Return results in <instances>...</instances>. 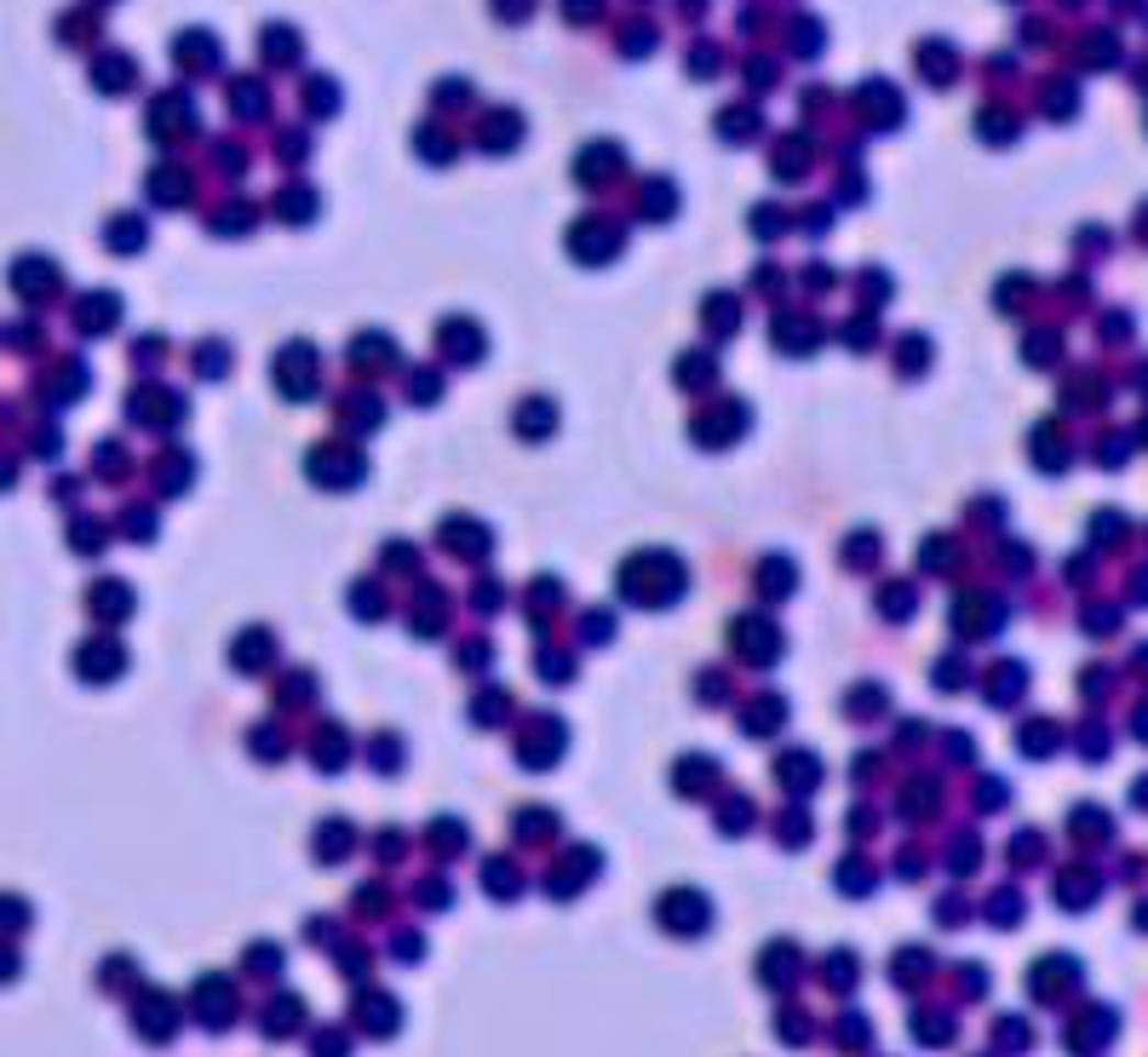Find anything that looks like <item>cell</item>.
<instances>
[{
  "label": "cell",
  "instance_id": "277c9868",
  "mask_svg": "<svg viewBox=\"0 0 1148 1057\" xmlns=\"http://www.w3.org/2000/svg\"><path fill=\"white\" fill-rule=\"evenodd\" d=\"M311 374H316V357L304 345H293L288 357H282V368H276V380H282L288 397H311Z\"/></svg>",
  "mask_w": 1148,
  "mask_h": 1057
},
{
  "label": "cell",
  "instance_id": "5b68a950",
  "mask_svg": "<svg viewBox=\"0 0 1148 1057\" xmlns=\"http://www.w3.org/2000/svg\"><path fill=\"white\" fill-rule=\"evenodd\" d=\"M87 603H92V615H98V621H121L126 610H133V592H126L121 581H98Z\"/></svg>",
  "mask_w": 1148,
  "mask_h": 1057
},
{
  "label": "cell",
  "instance_id": "9c48e42d",
  "mask_svg": "<svg viewBox=\"0 0 1148 1057\" xmlns=\"http://www.w3.org/2000/svg\"><path fill=\"white\" fill-rule=\"evenodd\" d=\"M12 282H18L23 293H41L46 282H53V270H46V265H18V270H12Z\"/></svg>",
  "mask_w": 1148,
  "mask_h": 1057
},
{
  "label": "cell",
  "instance_id": "7a4b0ae2",
  "mask_svg": "<svg viewBox=\"0 0 1148 1057\" xmlns=\"http://www.w3.org/2000/svg\"><path fill=\"white\" fill-rule=\"evenodd\" d=\"M121 667H126V649L110 644V638H92V644L75 649V672H81L87 685H104V678H115Z\"/></svg>",
  "mask_w": 1148,
  "mask_h": 1057
},
{
  "label": "cell",
  "instance_id": "6da1fadb",
  "mask_svg": "<svg viewBox=\"0 0 1148 1057\" xmlns=\"http://www.w3.org/2000/svg\"><path fill=\"white\" fill-rule=\"evenodd\" d=\"M621 592L637 598V603H672L683 592V569H678V558H667V552H644V558H632L621 569Z\"/></svg>",
  "mask_w": 1148,
  "mask_h": 1057
},
{
  "label": "cell",
  "instance_id": "8992f818",
  "mask_svg": "<svg viewBox=\"0 0 1148 1057\" xmlns=\"http://www.w3.org/2000/svg\"><path fill=\"white\" fill-rule=\"evenodd\" d=\"M735 644H742L747 656H776V649H781L776 626H735Z\"/></svg>",
  "mask_w": 1148,
  "mask_h": 1057
},
{
  "label": "cell",
  "instance_id": "3957f363",
  "mask_svg": "<svg viewBox=\"0 0 1148 1057\" xmlns=\"http://www.w3.org/2000/svg\"><path fill=\"white\" fill-rule=\"evenodd\" d=\"M311 466L322 471V483H327V489H345L350 477H363V455H350V448H316Z\"/></svg>",
  "mask_w": 1148,
  "mask_h": 1057
},
{
  "label": "cell",
  "instance_id": "30bf717a",
  "mask_svg": "<svg viewBox=\"0 0 1148 1057\" xmlns=\"http://www.w3.org/2000/svg\"><path fill=\"white\" fill-rule=\"evenodd\" d=\"M110 322H115V305H110V293H104V305H87V311H81V329H87V334L110 329Z\"/></svg>",
  "mask_w": 1148,
  "mask_h": 1057
},
{
  "label": "cell",
  "instance_id": "ba28073f",
  "mask_svg": "<svg viewBox=\"0 0 1148 1057\" xmlns=\"http://www.w3.org/2000/svg\"><path fill=\"white\" fill-rule=\"evenodd\" d=\"M770 587V592H793V564L787 558H770V564H758V592Z\"/></svg>",
  "mask_w": 1148,
  "mask_h": 1057
},
{
  "label": "cell",
  "instance_id": "52a82bcc",
  "mask_svg": "<svg viewBox=\"0 0 1148 1057\" xmlns=\"http://www.w3.org/2000/svg\"><path fill=\"white\" fill-rule=\"evenodd\" d=\"M551 420H557L551 402H523V409H517V432L523 437H540V432H551Z\"/></svg>",
  "mask_w": 1148,
  "mask_h": 1057
}]
</instances>
